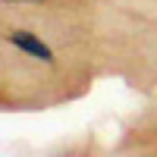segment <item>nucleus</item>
Listing matches in <instances>:
<instances>
[{"label": "nucleus", "instance_id": "obj_1", "mask_svg": "<svg viewBox=\"0 0 157 157\" xmlns=\"http://www.w3.org/2000/svg\"><path fill=\"white\" fill-rule=\"evenodd\" d=\"M6 41H10L13 47H19L22 54H29V57H35V60H41V63H54V50H50L38 35H32V32H10V35H6Z\"/></svg>", "mask_w": 157, "mask_h": 157}]
</instances>
